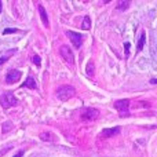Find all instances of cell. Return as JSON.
I'll return each mask as SVG.
<instances>
[{"mask_svg": "<svg viewBox=\"0 0 157 157\" xmlns=\"http://www.w3.org/2000/svg\"><path fill=\"white\" fill-rule=\"evenodd\" d=\"M55 94H57V97L59 98L61 101H68L76 95V90H75V87H72V86H61L57 88V92H55Z\"/></svg>", "mask_w": 157, "mask_h": 157, "instance_id": "1", "label": "cell"}, {"mask_svg": "<svg viewBox=\"0 0 157 157\" xmlns=\"http://www.w3.org/2000/svg\"><path fill=\"white\" fill-rule=\"evenodd\" d=\"M0 103H2V106L4 109H8L11 108V106H15L17 103H18V99H17V97L13 94V92H4V94L0 95Z\"/></svg>", "mask_w": 157, "mask_h": 157, "instance_id": "2", "label": "cell"}, {"mask_svg": "<svg viewBox=\"0 0 157 157\" xmlns=\"http://www.w3.org/2000/svg\"><path fill=\"white\" fill-rule=\"evenodd\" d=\"M59 54H61L62 59L65 61L66 63H69V65H73L75 63V54H73V51L71 50L69 46H66V44L61 46L59 47Z\"/></svg>", "mask_w": 157, "mask_h": 157, "instance_id": "3", "label": "cell"}, {"mask_svg": "<svg viewBox=\"0 0 157 157\" xmlns=\"http://www.w3.org/2000/svg\"><path fill=\"white\" fill-rule=\"evenodd\" d=\"M98 117H99V110L95 108H84L81 110V119L83 120L92 121V120H97Z\"/></svg>", "mask_w": 157, "mask_h": 157, "instance_id": "4", "label": "cell"}, {"mask_svg": "<svg viewBox=\"0 0 157 157\" xmlns=\"http://www.w3.org/2000/svg\"><path fill=\"white\" fill-rule=\"evenodd\" d=\"M114 108L117 109L121 116H128V108H130V101L128 99H119L114 102Z\"/></svg>", "mask_w": 157, "mask_h": 157, "instance_id": "5", "label": "cell"}, {"mask_svg": "<svg viewBox=\"0 0 157 157\" xmlns=\"http://www.w3.org/2000/svg\"><path fill=\"white\" fill-rule=\"evenodd\" d=\"M66 35H68V37L71 39L72 44H73L76 48H80L81 44H83V36H81L80 33L72 32V30H68V32H66Z\"/></svg>", "mask_w": 157, "mask_h": 157, "instance_id": "6", "label": "cell"}, {"mask_svg": "<svg viewBox=\"0 0 157 157\" xmlns=\"http://www.w3.org/2000/svg\"><path fill=\"white\" fill-rule=\"evenodd\" d=\"M121 128L120 127H112V128H103L101 132V138H112L114 135H119Z\"/></svg>", "mask_w": 157, "mask_h": 157, "instance_id": "7", "label": "cell"}, {"mask_svg": "<svg viewBox=\"0 0 157 157\" xmlns=\"http://www.w3.org/2000/svg\"><path fill=\"white\" fill-rule=\"evenodd\" d=\"M22 73L19 71H17V69H14V71H10L7 73V76H6V81L7 83H17V81L21 78Z\"/></svg>", "mask_w": 157, "mask_h": 157, "instance_id": "8", "label": "cell"}, {"mask_svg": "<svg viewBox=\"0 0 157 157\" xmlns=\"http://www.w3.org/2000/svg\"><path fill=\"white\" fill-rule=\"evenodd\" d=\"M40 139L44 142H55L57 141V135L50 131H46V132H41L40 134Z\"/></svg>", "mask_w": 157, "mask_h": 157, "instance_id": "9", "label": "cell"}, {"mask_svg": "<svg viewBox=\"0 0 157 157\" xmlns=\"http://www.w3.org/2000/svg\"><path fill=\"white\" fill-rule=\"evenodd\" d=\"M39 14H40V18H41V21H43V24L46 25V28H48L50 26L48 15H47V13H46V8H44L41 4L39 6Z\"/></svg>", "mask_w": 157, "mask_h": 157, "instance_id": "10", "label": "cell"}, {"mask_svg": "<svg viewBox=\"0 0 157 157\" xmlns=\"http://www.w3.org/2000/svg\"><path fill=\"white\" fill-rule=\"evenodd\" d=\"M22 86H24V87H28V88H30V90H36V88H37V83H36V80H35V78H33L32 76L28 77L26 80H25V83L22 84Z\"/></svg>", "mask_w": 157, "mask_h": 157, "instance_id": "11", "label": "cell"}, {"mask_svg": "<svg viewBox=\"0 0 157 157\" xmlns=\"http://www.w3.org/2000/svg\"><path fill=\"white\" fill-rule=\"evenodd\" d=\"M145 40H146V35H145V32L141 33V36H139V40H138V46H136V51H142V48H144L145 46Z\"/></svg>", "mask_w": 157, "mask_h": 157, "instance_id": "12", "label": "cell"}, {"mask_svg": "<svg viewBox=\"0 0 157 157\" xmlns=\"http://www.w3.org/2000/svg\"><path fill=\"white\" fill-rule=\"evenodd\" d=\"M94 72H95V66H94V62H91L90 61L88 63H87V68H86V73L88 75V76H94Z\"/></svg>", "mask_w": 157, "mask_h": 157, "instance_id": "13", "label": "cell"}, {"mask_svg": "<svg viewBox=\"0 0 157 157\" xmlns=\"http://www.w3.org/2000/svg\"><path fill=\"white\" fill-rule=\"evenodd\" d=\"M90 26H91V19H90V17L87 15V17H84V19H83V24H81V29L88 30Z\"/></svg>", "mask_w": 157, "mask_h": 157, "instance_id": "14", "label": "cell"}, {"mask_svg": "<svg viewBox=\"0 0 157 157\" xmlns=\"http://www.w3.org/2000/svg\"><path fill=\"white\" fill-rule=\"evenodd\" d=\"M11 128H13V123L11 121H6V123H3L2 124V131L3 132H8Z\"/></svg>", "mask_w": 157, "mask_h": 157, "instance_id": "15", "label": "cell"}, {"mask_svg": "<svg viewBox=\"0 0 157 157\" xmlns=\"http://www.w3.org/2000/svg\"><path fill=\"white\" fill-rule=\"evenodd\" d=\"M128 6H130V2H119L117 3V10H127Z\"/></svg>", "mask_w": 157, "mask_h": 157, "instance_id": "16", "label": "cell"}, {"mask_svg": "<svg viewBox=\"0 0 157 157\" xmlns=\"http://www.w3.org/2000/svg\"><path fill=\"white\" fill-rule=\"evenodd\" d=\"M15 32H18L17 28H7V29L3 30V35H10V33H15Z\"/></svg>", "mask_w": 157, "mask_h": 157, "instance_id": "17", "label": "cell"}, {"mask_svg": "<svg viewBox=\"0 0 157 157\" xmlns=\"http://www.w3.org/2000/svg\"><path fill=\"white\" fill-rule=\"evenodd\" d=\"M32 61H33V63H35L36 66H40V63H41V62H40V57H39L37 54H35V55H33Z\"/></svg>", "mask_w": 157, "mask_h": 157, "instance_id": "18", "label": "cell"}, {"mask_svg": "<svg viewBox=\"0 0 157 157\" xmlns=\"http://www.w3.org/2000/svg\"><path fill=\"white\" fill-rule=\"evenodd\" d=\"M124 50H125V55H127V57H128V54H130V43H125L124 44Z\"/></svg>", "mask_w": 157, "mask_h": 157, "instance_id": "19", "label": "cell"}, {"mask_svg": "<svg viewBox=\"0 0 157 157\" xmlns=\"http://www.w3.org/2000/svg\"><path fill=\"white\" fill-rule=\"evenodd\" d=\"M8 58H10V57H3V58H0V65H3V63H4L8 59Z\"/></svg>", "mask_w": 157, "mask_h": 157, "instance_id": "20", "label": "cell"}, {"mask_svg": "<svg viewBox=\"0 0 157 157\" xmlns=\"http://www.w3.org/2000/svg\"><path fill=\"white\" fill-rule=\"evenodd\" d=\"M13 157H24V150H19V152L17 153L15 156H13Z\"/></svg>", "mask_w": 157, "mask_h": 157, "instance_id": "21", "label": "cell"}, {"mask_svg": "<svg viewBox=\"0 0 157 157\" xmlns=\"http://www.w3.org/2000/svg\"><path fill=\"white\" fill-rule=\"evenodd\" d=\"M150 83H152V84H157V78H152V80H150Z\"/></svg>", "mask_w": 157, "mask_h": 157, "instance_id": "22", "label": "cell"}, {"mask_svg": "<svg viewBox=\"0 0 157 157\" xmlns=\"http://www.w3.org/2000/svg\"><path fill=\"white\" fill-rule=\"evenodd\" d=\"M2 8H3V3L0 2V13H2Z\"/></svg>", "mask_w": 157, "mask_h": 157, "instance_id": "23", "label": "cell"}]
</instances>
